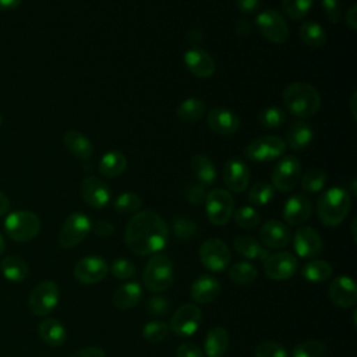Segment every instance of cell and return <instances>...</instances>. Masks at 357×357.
<instances>
[{
    "label": "cell",
    "mask_w": 357,
    "mask_h": 357,
    "mask_svg": "<svg viewBox=\"0 0 357 357\" xmlns=\"http://www.w3.org/2000/svg\"><path fill=\"white\" fill-rule=\"evenodd\" d=\"M169 240L166 222L153 211L135 213L126 227V244L137 255L158 254Z\"/></svg>",
    "instance_id": "obj_1"
},
{
    "label": "cell",
    "mask_w": 357,
    "mask_h": 357,
    "mask_svg": "<svg viewBox=\"0 0 357 357\" xmlns=\"http://www.w3.org/2000/svg\"><path fill=\"white\" fill-rule=\"evenodd\" d=\"M286 109L298 119L314 116L321 106L319 92L307 82H291L283 91Z\"/></svg>",
    "instance_id": "obj_2"
},
{
    "label": "cell",
    "mask_w": 357,
    "mask_h": 357,
    "mask_svg": "<svg viewBox=\"0 0 357 357\" xmlns=\"http://www.w3.org/2000/svg\"><path fill=\"white\" fill-rule=\"evenodd\" d=\"M351 206V198L347 190L342 187H332L326 190L317 201V213L328 227L340 225L347 216Z\"/></svg>",
    "instance_id": "obj_3"
},
{
    "label": "cell",
    "mask_w": 357,
    "mask_h": 357,
    "mask_svg": "<svg viewBox=\"0 0 357 357\" xmlns=\"http://www.w3.org/2000/svg\"><path fill=\"white\" fill-rule=\"evenodd\" d=\"M4 230L8 238L17 243H26L39 234L40 219L31 211H15L6 216Z\"/></svg>",
    "instance_id": "obj_4"
},
{
    "label": "cell",
    "mask_w": 357,
    "mask_h": 357,
    "mask_svg": "<svg viewBox=\"0 0 357 357\" xmlns=\"http://www.w3.org/2000/svg\"><path fill=\"white\" fill-rule=\"evenodd\" d=\"M174 271L169 257L163 254H153L144 271V283L149 291L160 293L173 284Z\"/></svg>",
    "instance_id": "obj_5"
},
{
    "label": "cell",
    "mask_w": 357,
    "mask_h": 357,
    "mask_svg": "<svg viewBox=\"0 0 357 357\" xmlns=\"http://www.w3.org/2000/svg\"><path fill=\"white\" fill-rule=\"evenodd\" d=\"M206 216L215 226H225L233 215L234 199L231 194L222 188H213L208 191L205 199Z\"/></svg>",
    "instance_id": "obj_6"
},
{
    "label": "cell",
    "mask_w": 357,
    "mask_h": 357,
    "mask_svg": "<svg viewBox=\"0 0 357 357\" xmlns=\"http://www.w3.org/2000/svg\"><path fill=\"white\" fill-rule=\"evenodd\" d=\"M286 142L278 135H264L252 139L244 149V155L254 162L265 163L278 159L286 152Z\"/></svg>",
    "instance_id": "obj_7"
},
{
    "label": "cell",
    "mask_w": 357,
    "mask_h": 357,
    "mask_svg": "<svg viewBox=\"0 0 357 357\" xmlns=\"http://www.w3.org/2000/svg\"><path fill=\"white\" fill-rule=\"evenodd\" d=\"M91 219L82 212H73L66 218L59 233V244L61 248H74L91 231Z\"/></svg>",
    "instance_id": "obj_8"
},
{
    "label": "cell",
    "mask_w": 357,
    "mask_h": 357,
    "mask_svg": "<svg viewBox=\"0 0 357 357\" xmlns=\"http://www.w3.org/2000/svg\"><path fill=\"white\" fill-rule=\"evenodd\" d=\"M59 297V286L52 280H43L31 290L28 297V308L33 315L45 317L56 308Z\"/></svg>",
    "instance_id": "obj_9"
},
{
    "label": "cell",
    "mask_w": 357,
    "mask_h": 357,
    "mask_svg": "<svg viewBox=\"0 0 357 357\" xmlns=\"http://www.w3.org/2000/svg\"><path fill=\"white\" fill-rule=\"evenodd\" d=\"M301 177V165L298 158L294 155H287L282 158L271 176V184L273 188L282 191V192H289L296 188V185L300 183Z\"/></svg>",
    "instance_id": "obj_10"
},
{
    "label": "cell",
    "mask_w": 357,
    "mask_h": 357,
    "mask_svg": "<svg viewBox=\"0 0 357 357\" xmlns=\"http://www.w3.org/2000/svg\"><path fill=\"white\" fill-rule=\"evenodd\" d=\"M199 261L212 272H223L231 261V252L223 240L212 237L201 244Z\"/></svg>",
    "instance_id": "obj_11"
},
{
    "label": "cell",
    "mask_w": 357,
    "mask_h": 357,
    "mask_svg": "<svg viewBox=\"0 0 357 357\" xmlns=\"http://www.w3.org/2000/svg\"><path fill=\"white\" fill-rule=\"evenodd\" d=\"M255 25L261 35L273 43H284L289 38L287 22L276 10L261 11L255 18Z\"/></svg>",
    "instance_id": "obj_12"
},
{
    "label": "cell",
    "mask_w": 357,
    "mask_h": 357,
    "mask_svg": "<svg viewBox=\"0 0 357 357\" xmlns=\"http://www.w3.org/2000/svg\"><path fill=\"white\" fill-rule=\"evenodd\" d=\"M201 321V310L195 304L187 303L174 311L170 318L169 329L178 337H188L198 331Z\"/></svg>",
    "instance_id": "obj_13"
},
{
    "label": "cell",
    "mask_w": 357,
    "mask_h": 357,
    "mask_svg": "<svg viewBox=\"0 0 357 357\" xmlns=\"http://www.w3.org/2000/svg\"><path fill=\"white\" fill-rule=\"evenodd\" d=\"M109 264L99 255L82 257L74 266V278L82 284H93L106 278Z\"/></svg>",
    "instance_id": "obj_14"
},
{
    "label": "cell",
    "mask_w": 357,
    "mask_h": 357,
    "mask_svg": "<svg viewBox=\"0 0 357 357\" xmlns=\"http://www.w3.org/2000/svg\"><path fill=\"white\" fill-rule=\"evenodd\" d=\"M297 258L287 251L269 254L264 259V272L272 280L290 279L297 272Z\"/></svg>",
    "instance_id": "obj_15"
},
{
    "label": "cell",
    "mask_w": 357,
    "mask_h": 357,
    "mask_svg": "<svg viewBox=\"0 0 357 357\" xmlns=\"http://www.w3.org/2000/svg\"><path fill=\"white\" fill-rule=\"evenodd\" d=\"M79 192L82 199L95 209L105 208L112 199L110 187L103 180L95 176H89L82 180L79 185Z\"/></svg>",
    "instance_id": "obj_16"
},
{
    "label": "cell",
    "mask_w": 357,
    "mask_h": 357,
    "mask_svg": "<svg viewBox=\"0 0 357 357\" xmlns=\"http://www.w3.org/2000/svg\"><path fill=\"white\" fill-rule=\"evenodd\" d=\"M331 301L342 308L354 307L357 303V286L350 276H337L329 284Z\"/></svg>",
    "instance_id": "obj_17"
},
{
    "label": "cell",
    "mask_w": 357,
    "mask_h": 357,
    "mask_svg": "<svg viewBox=\"0 0 357 357\" xmlns=\"http://www.w3.org/2000/svg\"><path fill=\"white\" fill-rule=\"evenodd\" d=\"M206 124L219 135H233L240 128V119L230 109L216 106L208 112Z\"/></svg>",
    "instance_id": "obj_18"
},
{
    "label": "cell",
    "mask_w": 357,
    "mask_h": 357,
    "mask_svg": "<svg viewBox=\"0 0 357 357\" xmlns=\"http://www.w3.org/2000/svg\"><path fill=\"white\" fill-rule=\"evenodd\" d=\"M293 247L298 257L314 258L322 251V240L315 229L301 226L293 236Z\"/></svg>",
    "instance_id": "obj_19"
},
{
    "label": "cell",
    "mask_w": 357,
    "mask_h": 357,
    "mask_svg": "<svg viewBox=\"0 0 357 357\" xmlns=\"http://www.w3.org/2000/svg\"><path fill=\"white\" fill-rule=\"evenodd\" d=\"M223 181L231 192H243L250 183V169L238 158L229 159L223 166Z\"/></svg>",
    "instance_id": "obj_20"
},
{
    "label": "cell",
    "mask_w": 357,
    "mask_h": 357,
    "mask_svg": "<svg viewBox=\"0 0 357 357\" xmlns=\"http://www.w3.org/2000/svg\"><path fill=\"white\" fill-rule=\"evenodd\" d=\"M183 60L187 70L197 78H208L215 74L216 66L212 56L201 47L188 49L184 53Z\"/></svg>",
    "instance_id": "obj_21"
},
{
    "label": "cell",
    "mask_w": 357,
    "mask_h": 357,
    "mask_svg": "<svg viewBox=\"0 0 357 357\" xmlns=\"http://www.w3.org/2000/svg\"><path fill=\"white\" fill-rule=\"evenodd\" d=\"M312 213L311 199L304 194H294L287 198L283 206V219L290 226H298L310 219Z\"/></svg>",
    "instance_id": "obj_22"
},
{
    "label": "cell",
    "mask_w": 357,
    "mask_h": 357,
    "mask_svg": "<svg viewBox=\"0 0 357 357\" xmlns=\"http://www.w3.org/2000/svg\"><path fill=\"white\" fill-rule=\"evenodd\" d=\"M259 240L266 248H284L291 240V233L286 223L271 219L259 229Z\"/></svg>",
    "instance_id": "obj_23"
},
{
    "label": "cell",
    "mask_w": 357,
    "mask_h": 357,
    "mask_svg": "<svg viewBox=\"0 0 357 357\" xmlns=\"http://www.w3.org/2000/svg\"><path fill=\"white\" fill-rule=\"evenodd\" d=\"M220 282L209 275L198 276L190 286V297L197 304H209L220 294Z\"/></svg>",
    "instance_id": "obj_24"
},
{
    "label": "cell",
    "mask_w": 357,
    "mask_h": 357,
    "mask_svg": "<svg viewBox=\"0 0 357 357\" xmlns=\"http://www.w3.org/2000/svg\"><path fill=\"white\" fill-rule=\"evenodd\" d=\"M230 337L227 329L223 326H215L208 331L204 340L205 357H223L229 349Z\"/></svg>",
    "instance_id": "obj_25"
},
{
    "label": "cell",
    "mask_w": 357,
    "mask_h": 357,
    "mask_svg": "<svg viewBox=\"0 0 357 357\" xmlns=\"http://www.w3.org/2000/svg\"><path fill=\"white\" fill-rule=\"evenodd\" d=\"M142 297V289L137 282H128L119 286L112 294V303L117 310H130L135 307Z\"/></svg>",
    "instance_id": "obj_26"
},
{
    "label": "cell",
    "mask_w": 357,
    "mask_h": 357,
    "mask_svg": "<svg viewBox=\"0 0 357 357\" xmlns=\"http://www.w3.org/2000/svg\"><path fill=\"white\" fill-rule=\"evenodd\" d=\"M314 138L312 127L304 120H296L290 124L286 131V145H289L293 151H301L310 145Z\"/></svg>",
    "instance_id": "obj_27"
},
{
    "label": "cell",
    "mask_w": 357,
    "mask_h": 357,
    "mask_svg": "<svg viewBox=\"0 0 357 357\" xmlns=\"http://www.w3.org/2000/svg\"><path fill=\"white\" fill-rule=\"evenodd\" d=\"M63 142L67 151L78 159H89L93 155V145L91 139L77 130L66 131L63 135Z\"/></svg>",
    "instance_id": "obj_28"
},
{
    "label": "cell",
    "mask_w": 357,
    "mask_h": 357,
    "mask_svg": "<svg viewBox=\"0 0 357 357\" xmlns=\"http://www.w3.org/2000/svg\"><path fill=\"white\" fill-rule=\"evenodd\" d=\"M191 172L197 178L198 184L211 187L216 180V169L211 158L205 153H195L190 162Z\"/></svg>",
    "instance_id": "obj_29"
},
{
    "label": "cell",
    "mask_w": 357,
    "mask_h": 357,
    "mask_svg": "<svg viewBox=\"0 0 357 357\" xmlns=\"http://www.w3.org/2000/svg\"><path fill=\"white\" fill-rule=\"evenodd\" d=\"M38 332H39L40 339L52 347L61 346L66 342V337H67V332H66L64 325L60 321L54 319V318L43 319L38 326Z\"/></svg>",
    "instance_id": "obj_30"
},
{
    "label": "cell",
    "mask_w": 357,
    "mask_h": 357,
    "mask_svg": "<svg viewBox=\"0 0 357 357\" xmlns=\"http://www.w3.org/2000/svg\"><path fill=\"white\" fill-rule=\"evenodd\" d=\"M127 169V159L120 151H107L99 160V172L103 177L116 178Z\"/></svg>",
    "instance_id": "obj_31"
},
{
    "label": "cell",
    "mask_w": 357,
    "mask_h": 357,
    "mask_svg": "<svg viewBox=\"0 0 357 357\" xmlns=\"http://www.w3.org/2000/svg\"><path fill=\"white\" fill-rule=\"evenodd\" d=\"M0 271L10 282H22L28 273V264L18 255H7L0 261Z\"/></svg>",
    "instance_id": "obj_32"
},
{
    "label": "cell",
    "mask_w": 357,
    "mask_h": 357,
    "mask_svg": "<svg viewBox=\"0 0 357 357\" xmlns=\"http://www.w3.org/2000/svg\"><path fill=\"white\" fill-rule=\"evenodd\" d=\"M234 250L247 259H266L269 255L268 250L264 248L254 237L251 236H237L233 240Z\"/></svg>",
    "instance_id": "obj_33"
},
{
    "label": "cell",
    "mask_w": 357,
    "mask_h": 357,
    "mask_svg": "<svg viewBox=\"0 0 357 357\" xmlns=\"http://www.w3.org/2000/svg\"><path fill=\"white\" fill-rule=\"evenodd\" d=\"M205 110H206V106L204 100L198 98H188L178 105L176 114L180 121L194 123V121H198L201 117H204Z\"/></svg>",
    "instance_id": "obj_34"
},
{
    "label": "cell",
    "mask_w": 357,
    "mask_h": 357,
    "mask_svg": "<svg viewBox=\"0 0 357 357\" xmlns=\"http://www.w3.org/2000/svg\"><path fill=\"white\" fill-rule=\"evenodd\" d=\"M298 32L301 40L310 47L319 49L326 43V32L322 28V25H319L315 21L303 22Z\"/></svg>",
    "instance_id": "obj_35"
},
{
    "label": "cell",
    "mask_w": 357,
    "mask_h": 357,
    "mask_svg": "<svg viewBox=\"0 0 357 357\" xmlns=\"http://www.w3.org/2000/svg\"><path fill=\"white\" fill-rule=\"evenodd\" d=\"M332 275V266L324 259H312L301 268V276L311 283H321L329 279Z\"/></svg>",
    "instance_id": "obj_36"
},
{
    "label": "cell",
    "mask_w": 357,
    "mask_h": 357,
    "mask_svg": "<svg viewBox=\"0 0 357 357\" xmlns=\"http://www.w3.org/2000/svg\"><path fill=\"white\" fill-rule=\"evenodd\" d=\"M257 276H258L257 268L247 261L236 262L229 269V278L231 279L233 283L240 286L252 283L257 279Z\"/></svg>",
    "instance_id": "obj_37"
},
{
    "label": "cell",
    "mask_w": 357,
    "mask_h": 357,
    "mask_svg": "<svg viewBox=\"0 0 357 357\" xmlns=\"http://www.w3.org/2000/svg\"><path fill=\"white\" fill-rule=\"evenodd\" d=\"M258 123L266 130H276L286 123V112L275 105L264 107L258 114Z\"/></svg>",
    "instance_id": "obj_38"
},
{
    "label": "cell",
    "mask_w": 357,
    "mask_h": 357,
    "mask_svg": "<svg viewBox=\"0 0 357 357\" xmlns=\"http://www.w3.org/2000/svg\"><path fill=\"white\" fill-rule=\"evenodd\" d=\"M275 195V188L268 181L255 183L248 191V202L251 206H265L272 201Z\"/></svg>",
    "instance_id": "obj_39"
},
{
    "label": "cell",
    "mask_w": 357,
    "mask_h": 357,
    "mask_svg": "<svg viewBox=\"0 0 357 357\" xmlns=\"http://www.w3.org/2000/svg\"><path fill=\"white\" fill-rule=\"evenodd\" d=\"M231 218L234 219L236 225L241 229L245 230H252L259 225V213L257 212V209L254 206H240L238 209H236L231 215Z\"/></svg>",
    "instance_id": "obj_40"
},
{
    "label": "cell",
    "mask_w": 357,
    "mask_h": 357,
    "mask_svg": "<svg viewBox=\"0 0 357 357\" xmlns=\"http://www.w3.org/2000/svg\"><path fill=\"white\" fill-rule=\"evenodd\" d=\"M142 205V201L139 198L138 194L135 192H131V191H126V192H121L113 206H114V211L117 213H121V215H130V213H135L139 211Z\"/></svg>",
    "instance_id": "obj_41"
},
{
    "label": "cell",
    "mask_w": 357,
    "mask_h": 357,
    "mask_svg": "<svg viewBox=\"0 0 357 357\" xmlns=\"http://www.w3.org/2000/svg\"><path fill=\"white\" fill-rule=\"evenodd\" d=\"M301 188L307 192H319L326 183V174L321 169H311L305 172L301 177Z\"/></svg>",
    "instance_id": "obj_42"
},
{
    "label": "cell",
    "mask_w": 357,
    "mask_h": 357,
    "mask_svg": "<svg viewBox=\"0 0 357 357\" xmlns=\"http://www.w3.org/2000/svg\"><path fill=\"white\" fill-rule=\"evenodd\" d=\"M326 351V344L321 340L311 339L298 343L291 350V357H322Z\"/></svg>",
    "instance_id": "obj_43"
},
{
    "label": "cell",
    "mask_w": 357,
    "mask_h": 357,
    "mask_svg": "<svg viewBox=\"0 0 357 357\" xmlns=\"http://www.w3.org/2000/svg\"><path fill=\"white\" fill-rule=\"evenodd\" d=\"M314 0H282L283 13L294 21L304 18L312 7Z\"/></svg>",
    "instance_id": "obj_44"
},
{
    "label": "cell",
    "mask_w": 357,
    "mask_h": 357,
    "mask_svg": "<svg viewBox=\"0 0 357 357\" xmlns=\"http://www.w3.org/2000/svg\"><path fill=\"white\" fill-rule=\"evenodd\" d=\"M169 325L163 321H149L142 328V336L151 343H159L165 340L169 335Z\"/></svg>",
    "instance_id": "obj_45"
},
{
    "label": "cell",
    "mask_w": 357,
    "mask_h": 357,
    "mask_svg": "<svg viewBox=\"0 0 357 357\" xmlns=\"http://www.w3.org/2000/svg\"><path fill=\"white\" fill-rule=\"evenodd\" d=\"M197 230H198V227H197L195 222L191 219H187L184 216H176L173 219V231H174L176 237L183 241L191 240L197 234Z\"/></svg>",
    "instance_id": "obj_46"
},
{
    "label": "cell",
    "mask_w": 357,
    "mask_h": 357,
    "mask_svg": "<svg viewBox=\"0 0 357 357\" xmlns=\"http://www.w3.org/2000/svg\"><path fill=\"white\" fill-rule=\"evenodd\" d=\"M254 357H289L283 344L272 340L259 343L254 350Z\"/></svg>",
    "instance_id": "obj_47"
},
{
    "label": "cell",
    "mask_w": 357,
    "mask_h": 357,
    "mask_svg": "<svg viewBox=\"0 0 357 357\" xmlns=\"http://www.w3.org/2000/svg\"><path fill=\"white\" fill-rule=\"evenodd\" d=\"M109 271H112V275L116 279L127 280L134 276L135 265L127 258H117L112 262V266H109Z\"/></svg>",
    "instance_id": "obj_48"
},
{
    "label": "cell",
    "mask_w": 357,
    "mask_h": 357,
    "mask_svg": "<svg viewBox=\"0 0 357 357\" xmlns=\"http://www.w3.org/2000/svg\"><path fill=\"white\" fill-rule=\"evenodd\" d=\"M184 195L187 198L188 202H191L192 205H201L205 204L208 191L204 185L194 183V184H187L184 188Z\"/></svg>",
    "instance_id": "obj_49"
},
{
    "label": "cell",
    "mask_w": 357,
    "mask_h": 357,
    "mask_svg": "<svg viewBox=\"0 0 357 357\" xmlns=\"http://www.w3.org/2000/svg\"><path fill=\"white\" fill-rule=\"evenodd\" d=\"M170 307H172L170 300L167 297H163V296L151 297L149 301H148V311L152 315H156V317L166 315L170 311Z\"/></svg>",
    "instance_id": "obj_50"
},
{
    "label": "cell",
    "mask_w": 357,
    "mask_h": 357,
    "mask_svg": "<svg viewBox=\"0 0 357 357\" xmlns=\"http://www.w3.org/2000/svg\"><path fill=\"white\" fill-rule=\"evenodd\" d=\"M322 8L329 22L336 24L342 18V0H321Z\"/></svg>",
    "instance_id": "obj_51"
},
{
    "label": "cell",
    "mask_w": 357,
    "mask_h": 357,
    "mask_svg": "<svg viewBox=\"0 0 357 357\" xmlns=\"http://www.w3.org/2000/svg\"><path fill=\"white\" fill-rule=\"evenodd\" d=\"M177 357H205L204 351L194 343H183L176 350Z\"/></svg>",
    "instance_id": "obj_52"
},
{
    "label": "cell",
    "mask_w": 357,
    "mask_h": 357,
    "mask_svg": "<svg viewBox=\"0 0 357 357\" xmlns=\"http://www.w3.org/2000/svg\"><path fill=\"white\" fill-rule=\"evenodd\" d=\"M92 229H93L95 234L99 236V237H109V236H112L114 233V226L109 220H106V219H99L93 225Z\"/></svg>",
    "instance_id": "obj_53"
},
{
    "label": "cell",
    "mask_w": 357,
    "mask_h": 357,
    "mask_svg": "<svg viewBox=\"0 0 357 357\" xmlns=\"http://www.w3.org/2000/svg\"><path fill=\"white\" fill-rule=\"evenodd\" d=\"M243 14H254L259 7V0H234Z\"/></svg>",
    "instance_id": "obj_54"
},
{
    "label": "cell",
    "mask_w": 357,
    "mask_h": 357,
    "mask_svg": "<svg viewBox=\"0 0 357 357\" xmlns=\"http://www.w3.org/2000/svg\"><path fill=\"white\" fill-rule=\"evenodd\" d=\"M71 357H105V351L96 346H88L77 350Z\"/></svg>",
    "instance_id": "obj_55"
},
{
    "label": "cell",
    "mask_w": 357,
    "mask_h": 357,
    "mask_svg": "<svg viewBox=\"0 0 357 357\" xmlns=\"http://www.w3.org/2000/svg\"><path fill=\"white\" fill-rule=\"evenodd\" d=\"M346 24L351 31L357 29V6L353 4L347 11H346Z\"/></svg>",
    "instance_id": "obj_56"
},
{
    "label": "cell",
    "mask_w": 357,
    "mask_h": 357,
    "mask_svg": "<svg viewBox=\"0 0 357 357\" xmlns=\"http://www.w3.org/2000/svg\"><path fill=\"white\" fill-rule=\"evenodd\" d=\"M234 29H236L237 35L247 36L251 32V25H250V22L247 20H240V21L236 22V28Z\"/></svg>",
    "instance_id": "obj_57"
},
{
    "label": "cell",
    "mask_w": 357,
    "mask_h": 357,
    "mask_svg": "<svg viewBox=\"0 0 357 357\" xmlns=\"http://www.w3.org/2000/svg\"><path fill=\"white\" fill-rule=\"evenodd\" d=\"M22 0H0V11H8L17 8Z\"/></svg>",
    "instance_id": "obj_58"
},
{
    "label": "cell",
    "mask_w": 357,
    "mask_h": 357,
    "mask_svg": "<svg viewBox=\"0 0 357 357\" xmlns=\"http://www.w3.org/2000/svg\"><path fill=\"white\" fill-rule=\"evenodd\" d=\"M8 211H10V199L3 191H0V216H4Z\"/></svg>",
    "instance_id": "obj_59"
},
{
    "label": "cell",
    "mask_w": 357,
    "mask_h": 357,
    "mask_svg": "<svg viewBox=\"0 0 357 357\" xmlns=\"http://www.w3.org/2000/svg\"><path fill=\"white\" fill-rule=\"evenodd\" d=\"M201 38H202V32H201L199 29H197V28H192V29L188 32V40L192 42V43L201 40Z\"/></svg>",
    "instance_id": "obj_60"
},
{
    "label": "cell",
    "mask_w": 357,
    "mask_h": 357,
    "mask_svg": "<svg viewBox=\"0 0 357 357\" xmlns=\"http://www.w3.org/2000/svg\"><path fill=\"white\" fill-rule=\"evenodd\" d=\"M350 109H351V114H353V119H356V92H354V93H353V96H351Z\"/></svg>",
    "instance_id": "obj_61"
},
{
    "label": "cell",
    "mask_w": 357,
    "mask_h": 357,
    "mask_svg": "<svg viewBox=\"0 0 357 357\" xmlns=\"http://www.w3.org/2000/svg\"><path fill=\"white\" fill-rule=\"evenodd\" d=\"M4 250H6V241H4L3 234L0 233V255L4 252Z\"/></svg>",
    "instance_id": "obj_62"
},
{
    "label": "cell",
    "mask_w": 357,
    "mask_h": 357,
    "mask_svg": "<svg viewBox=\"0 0 357 357\" xmlns=\"http://www.w3.org/2000/svg\"><path fill=\"white\" fill-rule=\"evenodd\" d=\"M356 222H357V219L354 218L353 222H351V236H353L354 240H356Z\"/></svg>",
    "instance_id": "obj_63"
},
{
    "label": "cell",
    "mask_w": 357,
    "mask_h": 357,
    "mask_svg": "<svg viewBox=\"0 0 357 357\" xmlns=\"http://www.w3.org/2000/svg\"><path fill=\"white\" fill-rule=\"evenodd\" d=\"M0 126H1V114H0Z\"/></svg>",
    "instance_id": "obj_64"
}]
</instances>
